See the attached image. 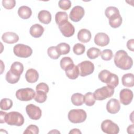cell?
Here are the masks:
<instances>
[{"label": "cell", "mask_w": 134, "mask_h": 134, "mask_svg": "<svg viewBox=\"0 0 134 134\" xmlns=\"http://www.w3.org/2000/svg\"><path fill=\"white\" fill-rule=\"evenodd\" d=\"M114 63L117 67L124 70L130 69L133 65V60L123 50L117 51L114 55Z\"/></svg>", "instance_id": "obj_1"}, {"label": "cell", "mask_w": 134, "mask_h": 134, "mask_svg": "<svg viewBox=\"0 0 134 134\" xmlns=\"http://www.w3.org/2000/svg\"><path fill=\"white\" fill-rule=\"evenodd\" d=\"M127 47L131 51H134V40L133 39H130L127 41Z\"/></svg>", "instance_id": "obj_43"}, {"label": "cell", "mask_w": 134, "mask_h": 134, "mask_svg": "<svg viewBox=\"0 0 134 134\" xmlns=\"http://www.w3.org/2000/svg\"><path fill=\"white\" fill-rule=\"evenodd\" d=\"M84 14V9L82 6H75L71 10L69 17L72 21L78 22L83 18Z\"/></svg>", "instance_id": "obj_11"}, {"label": "cell", "mask_w": 134, "mask_h": 134, "mask_svg": "<svg viewBox=\"0 0 134 134\" xmlns=\"http://www.w3.org/2000/svg\"><path fill=\"white\" fill-rule=\"evenodd\" d=\"M58 27L62 34L65 37H70L75 32L74 27L68 21L58 26Z\"/></svg>", "instance_id": "obj_13"}, {"label": "cell", "mask_w": 134, "mask_h": 134, "mask_svg": "<svg viewBox=\"0 0 134 134\" xmlns=\"http://www.w3.org/2000/svg\"><path fill=\"white\" fill-rule=\"evenodd\" d=\"M29 32L33 37L39 38L42 35L44 32V28L40 24H36L30 27Z\"/></svg>", "instance_id": "obj_20"}, {"label": "cell", "mask_w": 134, "mask_h": 134, "mask_svg": "<svg viewBox=\"0 0 134 134\" xmlns=\"http://www.w3.org/2000/svg\"><path fill=\"white\" fill-rule=\"evenodd\" d=\"M3 6L6 9H12L16 5L15 0H3L2 1Z\"/></svg>", "instance_id": "obj_41"}, {"label": "cell", "mask_w": 134, "mask_h": 134, "mask_svg": "<svg viewBox=\"0 0 134 134\" xmlns=\"http://www.w3.org/2000/svg\"><path fill=\"white\" fill-rule=\"evenodd\" d=\"M0 114H1V117H0V122L1 124L5 122V116L6 114H7V113L4 112L3 111H0Z\"/></svg>", "instance_id": "obj_44"}, {"label": "cell", "mask_w": 134, "mask_h": 134, "mask_svg": "<svg viewBox=\"0 0 134 134\" xmlns=\"http://www.w3.org/2000/svg\"><path fill=\"white\" fill-rule=\"evenodd\" d=\"M114 87L107 85L95 90L94 93V95L95 99L103 100L111 97L114 94Z\"/></svg>", "instance_id": "obj_5"}, {"label": "cell", "mask_w": 134, "mask_h": 134, "mask_svg": "<svg viewBox=\"0 0 134 134\" xmlns=\"http://www.w3.org/2000/svg\"><path fill=\"white\" fill-rule=\"evenodd\" d=\"M51 13L46 10H42L38 14L39 20L44 24H49L51 21Z\"/></svg>", "instance_id": "obj_21"}, {"label": "cell", "mask_w": 134, "mask_h": 134, "mask_svg": "<svg viewBox=\"0 0 134 134\" xmlns=\"http://www.w3.org/2000/svg\"><path fill=\"white\" fill-rule=\"evenodd\" d=\"M71 100L74 105L81 106L84 103V95L81 93H74L72 95Z\"/></svg>", "instance_id": "obj_26"}, {"label": "cell", "mask_w": 134, "mask_h": 134, "mask_svg": "<svg viewBox=\"0 0 134 134\" xmlns=\"http://www.w3.org/2000/svg\"><path fill=\"white\" fill-rule=\"evenodd\" d=\"M66 75L68 78L71 80H75L79 76V71L77 65H75L74 63L67 68L65 70Z\"/></svg>", "instance_id": "obj_17"}, {"label": "cell", "mask_w": 134, "mask_h": 134, "mask_svg": "<svg viewBox=\"0 0 134 134\" xmlns=\"http://www.w3.org/2000/svg\"><path fill=\"white\" fill-rule=\"evenodd\" d=\"M18 14L20 18L24 19H27L29 18L31 16L32 10L30 7L27 6H21L18 8Z\"/></svg>", "instance_id": "obj_22"}, {"label": "cell", "mask_w": 134, "mask_h": 134, "mask_svg": "<svg viewBox=\"0 0 134 134\" xmlns=\"http://www.w3.org/2000/svg\"><path fill=\"white\" fill-rule=\"evenodd\" d=\"M39 133V128L35 125H30L28 126L26 130L24 131V133H32L38 134Z\"/></svg>", "instance_id": "obj_40"}, {"label": "cell", "mask_w": 134, "mask_h": 134, "mask_svg": "<svg viewBox=\"0 0 134 134\" xmlns=\"http://www.w3.org/2000/svg\"><path fill=\"white\" fill-rule=\"evenodd\" d=\"M92 35L91 31L86 29H82L77 33L78 40L83 43L89 42L91 39Z\"/></svg>", "instance_id": "obj_18"}, {"label": "cell", "mask_w": 134, "mask_h": 134, "mask_svg": "<svg viewBox=\"0 0 134 134\" xmlns=\"http://www.w3.org/2000/svg\"><path fill=\"white\" fill-rule=\"evenodd\" d=\"M122 22V19L120 14H118L109 19V25L114 28H117L120 26Z\"/></svg>", "instance_id": "obj_27"}, {"label": "cell", "mask_w": 134, "mask_h": 134, "mask_svg": "<svg viewBox=\"0 0 134 134\" xmlns=\"http://www.w3.org/2000/svg\"><path fill=\"white\" fill-rule=\"evenodd\" d=\"M82 132L80 131V130L79 129L74 128L72 129L70 132L69 133H81Z\"/></svg>", "instance_id": "obj_46"}, {"label": "cell", "mask_w": 134, "mask_h": 134, "mask_svg": "<svg viewBox=\"0 0 134 134\" xmlns=\"http://www.w3.org/2000/svg\"><path fill=\"white\" fill-rule=\"evenodd\" d=\"M102 130L107 134H117L119 131L118 126L111 120L106 119L101 124Z\"/></svg>", "instance_id": "obj_9"}, {"label": "cell", "mask_w": 134, "mask_h": 134, "mask_svg": "<svg viewBox=\"0 0 134 134\" xmlns=\"http://www.w3.org/2000/svg\"><path fill=\"white\" fill-rule=\"evenodd\" d=\"M52 132H53V133H54H54H55V132H57V133H60V132H59V131H57V130H56V129H55V130H52V131H50V132H49V133H52Z\"/></svg>", "instance_id": "obj_47"}, {"label": "cell", "mask_w": 134, "mask_h": 134, "mask_svg": "<svg viewBox=\"0 0 134 134\" xmlns=\"http://www.w3.org/2000/svg\"><path fill=\"white\" fill-rule=\"evenodd\" d=\"M100 55L103 60L109 61L112 59L113 53L110 49H105L101 52Z\"/></svg>", "instance_id": "obj_38"}, {"label": "cell", "mask_w": 134, "mask_h": 134, "mask_svg": "<svg viewBox=\"0 0 134 134\" xmlns=\"http://www.w3.org/2000/svg\"><path fill=\"white\" fill-rule=\"evenodd\" d=\"M13 52L15 55L17 57L26 58L32 54V50L28 46L19 43L14 47Z\"/></svg>", "instance_id": "obj_7"}, {"label": "cell", "mask_w": 134, "mask_h": 134, "mask_svg": "<svg viewBox=\"0 0 134 134\" xmlns=\"http://www.w3.org/2000/svg\"><path fill=\"white\" fill-rule=\"evenodd\" d=\"M10 70L14 74L20 76L24 71V65L21 62L15 61L12 64Z\"/></svg>", "instance_id": "obj_24"}, {"label": "cell", "mask_w": 134, "mask_h": 134, "mask_svg": "<svg viewBox=\"0 0 134 134\" xmlns=\"http://www.w3.org/2000/svg\"><path fill=\"white\" fill-rule=\"evenodd\" d=\"M85 46L80 43H76L73 48V52L76 55H81L85 52Z\"/></svg>", "instance_id": "obj_37"}, {"label": "cell", "mask_w": 134, "mask_h": 134, "mask_svg": "<svg viewBox=\"0 0 134 134\" xmlns=\"http://www.w3.org/2000/svg\"><path fill=\"white\" fill-rule=\"evenodd\" d=\"M100 50L99 49L95 47H92L88 49L86 54L89 59H95L100 55Z\"/></svg>", "instance_id": "obj_31"}, {"label": "cell", "mask_w": 134, "mask_h": 134, "mask_svg": "<svg viewBox=\"0 0 134 134\" xmlns=\"http://www.w3.org/2000/svg\"><path fill=\"white\" fill-rule=\"evenodd\" d=\"M47 97V93L46 92L42 91H36L34 99L39 103H43L46 100Z\"/></svg>", "instance_id": "obj_34"}, {"label": "cell", "mask_w": 134, "mask_h": 134, "mask_svg": "<svg viewBox=\"0 0 134 134\" xmlns=\"http://www.w3.org/2000/svg\"><path fill=\"white\" fill-rule=\"evenodd\" d=\"M13 101L7 98H4L1 99L0 103V107L2 110H7L12 108L13 106Z\"/></svg>", "instance_id": "obj_33"}, {"label": "cell", "mask_w": 134, "mask_h": 134, "mask_svg": "<svg viewBox=\"0 0 134 134\" xmlns=\"http://www.w3.org/2000/svg\"><path fill=\"white\" fill-rule=\"evenodd\" d=\"M36 91H43L44 92H46L47 94L48 93L49 90V88L48 85L43 82H41V83H39L36 87Z\"/></svg>", "instance_id": "obj_42"}, {"label": "cell", "mask_w": 134, "mask_h": 134, "mask_svg": "<svg viewBox=\"0 0 134 134\" xmlns=\"http://www.w3.org/2000/svg\"><path fill=\"white\" fill-rule=\"evenodd\" d=\"M68 119L72 123L79 124L84 122L86 118V111L82 109H71L68 113Z\"/></svg>", "instance_id": "obj_4"}, {"label": "cell", "mask_w": 134, "mask_h": 134, "mask_svg": "<svg viewBox=\"0 0 134 134\" xmlns=\"http://www.w3.org/2000/svg\"><path fill=\"white\" fill-rule=\"evenodd\" d=\"M35 94L33 89L27 87L18 90L16 92V97L19 100L27 102L34 98Z\"/></svg>", "instance_id": "obj_6"}, {"label": "cell", "mask_w": 134, "mask_h": 134, "mask_svg": "<svg viewBox=\"0 0 134 134\" xmlns=\"http://www.w3.org/2000/svg\"><path fill=\"white\" fill-rule=\"evenodd\" d=\"M133 92L128 88H124L120 91L119 94L120 101L124 105H129L133 99Z\"/></svg>", "instance_id": "obj_12"}, {"label": "cell", "mask_w": 134, "mask_h": 134, "mask_svg": "<svg viewBox=\"0 0 134 134\" xmlns=\"http://www.w3.org/2000/svg\"><path fill=\"white\" fill-rule=\"evenodd\" d=\"M25 79L29 83H35L39 79L38 72L34 69H29L26 71L25 74Z\"/></svg>", "instance_id": "obj_19"}, {"label": "cell", "mask_w": 134, "mask_h": 134, "mask_svg": "<svg viewBox=\"0 0 134 134\" xmlns=\"http://www.w3.org/2000/svg\"><path fill=\"white\" fill-rule=\"evenodd\" d=\"M109 36L104 32H98L94 37L95 43L99 47H105L109 43Z\"/></svg>", "instance_id": "obj_14"}, {"label": "cell", "mask_w": 134, "mask_h": 134, "mask_svg": "<svg viewBox=\"0 0 134 134\" xmlns=\"http://www.w3.org/2000/svg\"><path fill=\"white\" fill-rule=\"evenodd\" d=\"M57 48L60 55L66 54L69 53L70 51V45L65 42H62L58 44L57 46Z\"/></svg>", "instance_id": "obj_29"}, {"label": "cell", "mask_w": 134, "mask_h": 134, "mask_svg": "<svg viewBox=\"0 0 134 134\" xmlns=\"http://www.w3.org/2000/svg\"><path fill=\"white\" fill-rule=\"evenodd\" d=\"M98 79L102 82L114 88L117 86L119 84L118 76L107 70H103L99 73Z\"/></svg>", "instance_id": "obj_2"}, {"label": "cell", "mask_w": 134, "mask_h": 134, "mask_svg": "<svg viewBox=\"0 0 134 134\" xmlns=\"http://www.w3.org/2000/svg\"><path fill=\"white\" fill-rule=\"evenodd\" d=\"M95 100L94 93L91 92H88L84 96V103L88 106L94 105L95 103Z\"/></svg>", "instance_id": "obj_32"}, {"label": "cell", "mask_w": 134, "mask_h": 134, "mask_svg": "<svg viewBox=\"0 0 134 134\" xmlns=\"http://www.w3.org/2000/svg\"><path fill=\"white\" fill-rule=\"evenodd\" d=\"M122 84L124 86L128 87H133L134 85V75L132 73L124 74L121 78Z\"/></svg>", "instance_id": "obj_23"}, {"label": "cell", "mask_w": 134, "mask_h": 134, "mask_svg": "<svg viewBox=\"0 0 134 134\" xmlns=\"http://www.w3.org/2000/svg\"><path fill=\"white\" fill-rule=\"evenodd\" d=\"M24 120L22 114L15 111L7 113L5 118V122L12 126H21L24 124Z\"/></svg>", "instance_id": "obj_3"}, {"label": "cell", "mask_w": 134, "mask_h": 134, "mask_svg": "<svg viewBox=\"0 0 134 134\" xmlns=\"http://www.w3.org/2000/svg\"><path fill=\"white\" fill-rule=\"evenodd\" d=\"M79 75L84 77L93 73L94 71V65L90 61H84L77 64Z\"/></svg>", "instance_id": "obj_8"}, {"label": "cell", "mask_w": 134, "mask_h": 134, "mask_svg": "<svg viewBox=\"0 0 134 134\" xmlns=\"http://www.w3.org/2000/svg\"><path fill=\"white\" fill-rule=\"evenodd\" d=\"M120 109V105L118 99L111 98L107 102L106 104V109L107 111L111 114L117 113Z\"/></svg>", "instance_id": "obj_15"}, {"label": "cell", "mask_w": 134, "mask_h": 134, "mask_svg": "<svg viewBox=\"0 0 134 134\" xmlns=\"http://www.w3.org/2000/svg\"><path fill=\"white\" fill-rule=\"evenodd\" d=\"M119 14L120 13L118 9L114 6H109L107 7L105 11V16L108 19H110Z\"/></svg>", "instance_id": "obj_28"}, {"label": "cell", "mask_w": 134, "mask_h": 134, "mask_svg": "<svg viewBox=\"0 0 134 134\" xmlns=\"http://www.w3.org/2000/svg\"><path fill=\"white\" fill-rule=\"evenodd\" d=\"M133 125H129L127 128V132L128 133H133Z\"/></svg>", "instance_id": "obj_45"}, {"label": "cell", "mask_w": 134, "mask_h": 134, "mask_svg": "<svg viewBox=\"0 0 134 134\" xmlns=\"http://www.w3.org/2000/svg\"><path fill=\"white\" fill-rule=\"evenodd\" d=\"M2 39L6 43L13 44L17 42L19 40V36L15 32H6L3 34Z\"/></svg>", "instance_id": "obj_16"}, {"label": "cell", "mask_w": 134, "mask_h": 134, "mask_svg": "<svg viewBox=\"0 0 134 134\" xmlns=\"http://www.w3.org/2000/svg\"><path fill=\"white\" fill-rule=\"evenodd\" d=\"M56 24L59 26L68 21V14L65 12H58L55 15Z\"/></svg>", "instance_id": "obj_25"}, {"label": "cell", "mask_w": 134, "mask_h": 134, "mask_svg": "<svg viewBox=\"0 0 134 134\" xmlns=\"http://www.w3.org/2000/svg\"><path fill=\"white\" fill-rule=\"evenodd\" d=\"M59 7L64 10H68L71 6V2L70 0H60L59 1Z\"/></svg>", "instance_id": "obj_39"}, {"label": "cell", "mask_w": 134, "mask_h": 134, "mask_svg": "<svg viewBox=\"0 0 134 134\" xmlns=\"http://www.w3.org/2000/svg\"><path fill=\"white\" fill-rule=\"evenodd\" d=\"M26 111L29 117L32 120H38L42 115V111L40 107L32 104L27 105Z\"/></svg>", "instance_id": "obj_10"}, {"label": "cell", "mask_w": 134, "mask_h": 134, "mask_svg": "<svg viewBox=\"0 0 134 134\" xmlns=\"http://www.w3.org/2000/svg\"><path fill=\"white\" fill-rule=\"evenodd\" d=\"M73 61L72 59L69 57H65L61 59L60 60V66L61 68L63 70H65V69L68 68L70 65L73 64Z\"/></svg>", "instance_id": "obj_36"}, {"label": "cell", "mask_w": 134, "mask_h": 134, "mask_svg": "<svg viewBox=\"0 0 134 134\" xmlns=\"http://www.w3.org/2000/svg\"><path fill=\"white\" fill-rule=\"evenodd\" d=\"M47 53L48 56L52 59H57L60 56V54L58 51L57 47L54 46L49 47L47 50Z\"/></svg>", "instance_id": "obj_35"}, {"label": "cell", "mask_w": 134, "mask_h": 134, "mask_svg": "<svg viewBox=\"0 0 134 134\" xmlns=\"http://www.w3.org/2000/svg\"><path fill=\"white\" fill-rule=\"evenodd\" d=\"M20 76L14 74L13 73H12L10 70H9L6 74L5 79L6 81L9 83L15 84L17 83L19 81L20 79Z\"/></svg>", "instance_id": "obj_30"}]
</instances>
